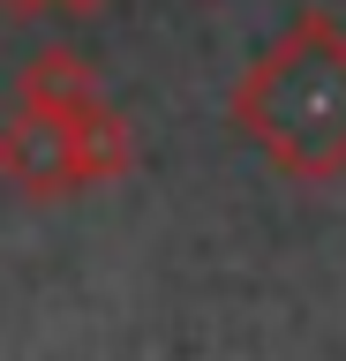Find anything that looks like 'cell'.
<instances>
[{
    "label": "cell",
    "mask_w": 346,
    "mask_h": 361,
    "mask_svg": "<svg viewBox=\"0 0 346 361\" xmlns=\"http://www.w3.org/2000/svg\"><path fill=\"white\" fill-rule=\"evenodd\" d=\"M0 180L30 203H61V196H91L83 188V143H75V113H38L16 106L0 128Z\"/></svg>",
    "instance_id": "2"
},
{
    "label": "cell",
    "mask_w": 346,
    "mask_h": 361,
    "mask_svg": "<svg viewBox=\"0 0 346 361\" xmlns=\"http://www.w3.org/2000/svg\"><path fill=\"white\" fill-rule=\"evenodd\" d=\"M61 8H68V16H91V8H98V0H61Z\"/></svg>",
    "instance_id": "5"
},
{
    "label": "cell",
    "mask_w": 346,
    "mask_h": 361,
    "mask_svg": "<svg viewBox=\"0 0 346 361\" xmlns=\"http://www.w3.org/2000/svg\"><path fill=\"white\" fill-rule=\"evenodd\" d=\"M75 143H83V188H113V180L136 173V128L106 98L91 113H75Z\"/></svg>",
    "instance_id": "4"
},
{
    "label": "cell",
    "mask_w": 346,
    "mask_h": 361,
    "mask_svg": "<svg viewBox=\"0 0 346 361\" xmlns=\"http://www.w3.org/2000/svg\"><path fill=\"white\" fill-rule=\"evenodd\" d=\"M226 121L294 188H331L346 173V30L301 8L278 45H264L226 90Z\"/></svg>",
    "instance_id": "1"
},
{
    "label": "cell",
    "mask_w": 346,
    "mask_h": 361,
    "mask_svg": "<svg viewBox=\"0 0 346 361\" xmlns=\"http://www.w3.org/2000/svg\"><path fill=\"white\" fill-rule=\"evenodd\" d=\"M106 90H98V68L75 53V45H38L16 75V106H38V113H91Z\"/></svg>",
    "instance_id": "3"
}]
</instances>
